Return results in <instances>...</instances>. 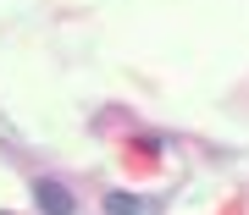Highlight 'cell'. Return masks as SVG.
Wrapping results in <instances>:
<instances>
[{
  "label": "cell",
  "mask_w": 249,
  "mask_h": 215,
  "mask_svg": "<svg viewBox=\"0 0 249 215\" xmlns=\"http://www.w3.org/2000/svg\"><path fill=\"white\" fill-rule=\"evenodd\" d=\"M34 204L45 210V215H72V210H78L72 193H67V182H55V177H39L34 182Z\"/></svg>",
  "instance_id": "obj_1"
},
{
  "label": "cell",
  "mask_w": 249,
  "mask_h": 215,
  "mask_svg": "<svg viewBox=\"0 0 249 215\" xmlns=\"http://www.w3.org/2000/svg\"><path fill=\"white\" fill-rule=\"evenodd\" d=\"M106 215H150V204H144L139 193H106Z\"/></svg>",
  "instance_id": "obj_2"
}]
</instances>
